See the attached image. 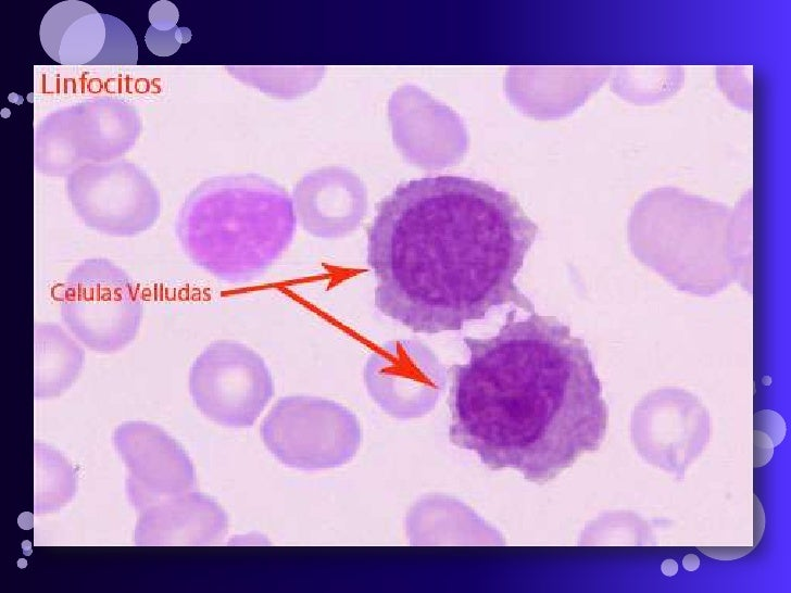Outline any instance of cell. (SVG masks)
I'll list each match as a JSON object with an SVG mask.
<instances>
[{"label":"cell","mask_w":791,"mask_h":593,"mask_svg":"<svg viewBox=\"0 0 791 593\" xmlns=\"http://www.w3.org/2000/svg\"><path fill=\"white\" fill-rule=\"evenodd\" d=\"M538 226L510 193L456 175L400 184L367 231L375 306L414 332L460 331L492 310L535 305L516 285Z\"/></svg>","instance_id":"obj_1"},{"label":"cell","mask_w":791,"mask_h":593,"mask_svg":"<svg viewBox=\"0 0 791 593\" xmlns=\"http://www.w3.org/2000/svg\"><path fill=\"white\" fill-rule=\"evenodd\" d=\"M506 314L488 338L464 337L451 367L450 442L491 470L545 483L601 444L607 409L585 341L554 316Z\"/></svg>","instance_id":"obj_2"},{"label":"cell","mask_w":791,"mask_h":593,"mask_svg":"<svg viewBox=\"0 0 791 593\" xmlns=\"http://www.w3.org/2000/svg\"><path fill=\"white\" fill-rule=\"evenodd\" d=\"M751 193L736 207L674 187L645 192L628 218L639 262L677 290L708 296L733 282L751 289Z\"/></svg>","instance_id":"obj_3"},{"label":"cell","mask_w":791,"mask_h":593,"mask_svg":"<svg viewBox=\"0 0 791 593\" xmlns=\"http://www.w3.org/2000/svg\"><path fill=\"white\" fill-rule=\"evenodd\" d=\"M288 192L255 174L215 177L186 199L176 231L198 267L228 283L248 282L287 250L296 230Z\"/></svg>","instance_id":"obj_4"},{"label":"cell","mask_w":791,"mask_h":593,"mask_svg":"<svg viewBox=\"0 0 791 593\" xmlns=\"http://www.w3.org/2000/svg\"><path fill=\"white\" fill-rule=\"evenodd\" d=\"M260 432L279 463L301 470L340 467L356 455L362 442L361 425L349 408L309 395L278 400Z\"/></svg>","instance_id":"obj_5"},{"label":"cell","mask_w":791,"mask_h":593,"mask_svg":"<svg viewBox=\"0 0 791 593\" xmlns=\"http://www.w3.org/2000/svg\"><path fill=\"white\" fill-rule=\"evenodd\" d=\"M63 324L90 350L112 353L130 343L142 304L130 277L106 258H88L67 275L60 295Z\"/></svg>","instance_id":"obj_6"},{"label":"cell","mask_w":791,"mask_h":593,"mask_svg":"<svg viewBox=\"0 0 791 593\" xmlns=\"http://www.w3.org/2000/svg\"><path fill=\"white\" fill-rule=\"evenodd\" d=\"M197 408L225 427L253 426L275 393L264 359L247 345L218 340L206 346L189 371Z\"/></svg>","instance_id":"obj_7"},{"label":"cell","mask_w":791,"mask_h":593,"mask_svg":"<svg viewBox=\"0 0 791 593\" xmlns=\"http://www.w3.org/2000/svg\"><path fill=\"white\" fill-rule=\"evenodd\" d=\"M71 203L90 228L110 236H134L160 214V197L146 174L133 164H90L67 179Z\"/></svg>","instance_id":"obj_8"},{"label":"cell","mask_w":791,"mask_h":593,"mask_svg":"<svg viewBox=\"0 0 791 593\" xmlns=\"http://www.w3.org/2000/svg\"><path fill=\"white\" fill-rule=\"evenodd\" d=\"M363 379L373 401L399 420L428 414L447 383L438 358L415 340L391 341L374 352L364 366Z\"/></svg>","instance_id":"obj_9"},{"label":"cell","mask_w":791,"mask_h":593,"mask_svg":"<svg viewBox=\"0 0 791 593\" xmlns=\"http://www.w3.org/2000/svg\"><path fill=\"white\" fill-rule=\"evenodd\" d=\"M112 442L126 466V494L136 510L194 488L196 472L189 455L161 427L126 421L116 427Z\"/></svg>","instance_id":"obj_10"},{"label":"cell","mask_w":791,"mask_h":593,"mask_svg":"<svg viewBox=\"0 0 791 593\" xmlns=\"http://www.w3.org/2000/svg\"><path fill=\"white\" fill-rule=\"evenodd\" d=\"M296 219L312 236L340 238L354 231L365 216L367 193L362 180L341 166L304 175L293 187Z\"/></svg>","instance_id":"obj_11"},{"label":"cell","mask_w":791,"mask_h":593,"mask_svg":"<svg viewBox=\"0 0 791 593\" xmlns=\"http://www.w3.org/2000/svg\"><path fill=\"white\" fill-rule=\"evenodd\" d=\"M134 541L140 546H206L227 533L228 517L212 497L187 491L139 512Z\"/></svg>","instance_id":"obj_12"},{"label":"cell","mask_w":791,"mask_h":593,"mask_svg":"<svg viewBox=\"0 0 791 593\" xmlns=\"http://www.w3.org/2000/svg\"><path fill=\"white\" fill-rule=\"evenodd\" d=\"M406 538L413 546L505 545V538L462 501L428 494L418 499L404 519Z\"/></svg>","instance_id":"obj_13"},{"label":"cell","mask_w":791,"mask_h":593,"mask_svg":"<svg viewBox=\"0 0 791 593\" xmlns=\"http://www.w3.org/2000/svg\"><path fill=\"white\" fill-rule=\"evenodd\" d=\"M105 40L102 14L77 0L53 5L40 25V42L48 55L61 64H89Z\"/></svg>","instance_id":"obj_14"},{"label":"cell","mask_w":791,"mask_h":593,"mask_svg":"<svg viewBox=\"0 0 791 593\" xmlns=\"http://www.w3.org/2000/svg\"><path fill=\"white\" fill-rule=\"evenodd\" d=\"M84 356L80 345L60 325L35 324V399H52L66 391L79 376Z\"/></svg>","instance_id":"obj_15"},{"label":"cell","mask_w":791,"mask_h":593,"mask_svg":"<svg viewBox=\"0 0 791 593\" xmlns=\"http://www.w3.org/2000/svg\"><path fill=\"white\" fill-rule=\"evenodd\" d=\"M77 487L76 469L58 450L34 445V514L58 512L72 501Z\"/></svg>","instance_id":"obj_16"},{"label":"cell","mask_w":791,"mask_h":593,"mask_svg":"<svg viewBox=\"0 0 791 593\" xmlns=\"http://www.w3.org/2000/svg\"><path fill=\"white\" fill-rule=\"evenodd\" d=\"M681 66H617L612 78V90L624 100L648 105L665 101L683 86Z\"/></svg>","instance_id":"obj_17"},{"label":"cell","mask_w":791,"mask_h":593,"mask_svg":"<svg viewBox=\"0 0 791 593\" xmlns=\"http://www.w3.org/2000/svg\"><path fill=\"white\" fill-rule=\"evenodd\" d=\"M105 40L98 56L89 64L135 65L138 60L136 38L129 27L113 15L102 14Z\"/></svg>","instance_id":"obj_18"},{"label":"cell","mask_w":791,"mask_h":593,"mask_svg":"<svg viewBox=\"0 0 791 593\" xmlns=\"http://www.w3.org/2000/svg\"><path fill=\"white\" fill-rule=\"evenodd\" d=\"M191 33L187 27H174L170 30H159L150 26L146 33L145 41L148 49L155 55L170 56L174 54L181 43L188 42Z\"/></svg>","instance_id":"obj_19"},{"label":"cell","mask_w":791,"mask_h":593,"mask_svg":"<svg viewBox=\"0 0 791 593\" xmlns=\"http://www.w3.org/2000/svg\"><path fill=\"white\" fill-rule=\"evenodd\" d=\"M179 13L175 4L167 0L155 2L149 10L151 26L159 30H170L176 27Z\"/></svg>","instance_id":"obj_20"},{"label":"cell","mask_w":791,"mask_h":593,"mask_svg":"<svg viewBox=\"0 0 791 593\" xmlns=\"http://www.w3.org/2000/svg\"><path fill=\"white\" fill-rule=\"evenodd\" d=\"M682 566H683V568H685L686 570H688V571H694V570H696V569L699 568V566H700V559H699V557H698L696 555H694V554H687V555H686V556H685V557L682 558Z\"/></svg>","instance_id":"obj_21"},{"label":"cell","mask_w":791,"mask_h":593,"mask_svg":"<svg viewBox=\"0 0 791 593\" xmlns=\"http://www.w3.org/2000/svg\"><path fill=\"white\" fill-rule=\"evenodd\" d=\"M661 570L663 575L673 577L678 571V565L674 559H666L662 563Z\"/></svg>","instance_id":"obj_22"}]
</instances>
